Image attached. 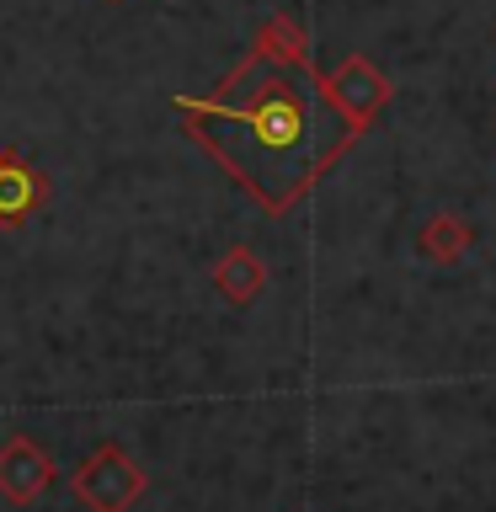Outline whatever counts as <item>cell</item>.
<instances>
[{
	"instance_id": "cell-4",
	"label": "cell",
	"mask_w": 496,
	"mask_h": 512,
	"mask_svg": "<svg viewBox=\"0 0 496 512\" xmlns=\"http://www.w3.org/2000/svg\"><path fill=\"white\" fill-rule=\"evenodd\" d=\"M54 459H48V448L38 438H27V432H11L6 443H0V496H6L11 507H32L38 496L54 486Z\"/></svg>"
},
{
	"instance_id": "cell-3",
	"label": "cell",
	"mask_w": 496,
	"mask_h": 512,
	"mask_svg": "<svg viewBox=\"0 0 496 512\" xmlns=\"http://www.w3.org/2000/svg\"><path fill=\"white\" fill-rule=\"evenodd\" d=\"M70 491L86 502L91 512H128L144 496V470H139V459L128 454L123 443H96L86 459L75 464V475H70Z\"/></svg>"
},
{
	"instance_id": "cell-6",
	"label": "cell",
	"mask_w": 496,
	"mask_h": 512,
	"mask_svg": "<svg viewBox=\"0 0 496 512\" xmlns=\"http://www.w3.org/2000/svg\"><path fill=\"white\" fill-rule=\"evenodd\" d=\"M214 288L224 304H235V310H246V304L267 288V262L256 256L251 246H230L214 262Z\"/></svg>"
},
{
	"instance_id": "cell-5",
	"label": "cell",
	"mask_w": 496,
	"mask_h": 512,
	"mask_svg": "<svg viewBox=\"0 0 496 512\" xmlns=\"http://www.w3.org/2000/svg\"><path fill=\"white\" fill-rule=\"evenodd\" d=\"M48 176L32 166V160L0 150V230H22V224L48 208Z\"/></svg>"
},
{
	"instance_id": "cell-2",
	"label": "cell",
	"mask_w": 496,
	"mask_h": 512,
	"mask_svg": "<svg viewBox=\"0 0 496 512\" xmlns=\"http://www.w3.org/2000/svg\"><path fill=\"white\" fill-rule=\"evenodd\" d=\"M320 96H326V107L342 118V128L352 139H363L368 128H374V118L384 107H390V96H395V86H390V75L379 70L374 59H363V54H347L336 70H326L320 75Z\"/></svg>"
},
{
	"instance_id": "cell-7",
	"label": "cell",
	"mask_w": 496,
	"mask_h": 512,
	"mask_svg": "<svg viewBox=\"0 0 496 512\" xmlns=\"http://www.w3.org/2000/svg\"><path fill=\"white\" fill-rule=\"evenodd\" d=\"M470 246H475V224L464 214H432L422 230H416L422 262H438V267H454L459 256H470Z\"/></svg>"
},
{
	"instance_id": "cell-8",
	"label": "cell",
	"mask_w": 496,
	"mask_h": 512,
	"mask_svg": "<svg viewBox=\"0 0 496 512\" xmlns=\"http://www.w3.org/2000/svg\"><path fill=\"white\" fill-rule=\"evenodd\" d=\"M112 6H118V0H112Z\"/></svg>"
},
{
	"instance_id": "cell-1",
	"label": "cell",
	"mask_w": 496,
	"mask_h": 512,
	"mask_svg": "<svg viewBox=\"0 0 496 512\" xmlns=\"http://www.w3.org/2000/svg\"><path fill=\"white\" fill-rule=\"evenodd\" d=\"M176 112L187 118V139L214 155L267 214L299 208L358 144L320 96L315 59L283 64L256 48H246L214 96H176Z\"/></svg>"
}]
</instances>
